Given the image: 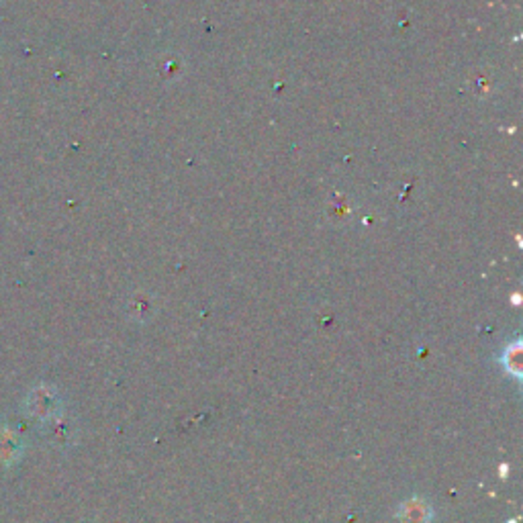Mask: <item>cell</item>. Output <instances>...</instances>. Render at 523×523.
<instances>
[{"instance_id": "1", "label": "cell", "mask_w": 523, "mask_h": 523, "mask_svg": "<svg viewBox=\"0 0 523 523\" xmlns=\"http://www.w3.org/2000/svg\"><path fill=\"white\" fill-rule=\"evenodd\" d=\"M58 394L53 389H48V387H39V389H35V391L29 394V401H27V405H29V411H31L33 415H37V417H51L55 411H58Z\"/></svg>"}, {"instance_id": "2", "label": "cell", "mask_w": 523, "mask_h": 523, "mask_svg": "<svg viewBox=\"0 0 523 523\" xmlns=\"http://www.w3.org/2000/svg\"><path fill=\"white\" fill-rule=\"evenodd\" d=\"M401 523H429L431 522V507L421 499H411L399 509Z\"/></svg>"}, {"instance_id": "4", "label": "cell", "mask_w": 523, "mask_h": 523, "mask_svg": "<svg viewBox=\"0 0 523 523\" xmlns=\"http://www.w3.org/2000/svg\"><path fill=\"white\" fill-rule=\"evenodd\" d=\"M505 364L507 370L513 372V374L519 378V345H513L511 350H507Z\"/></svg>"}, {"instance_id": "3", "label": "cell", "mask_w": 523, "mask_h": 523, "mask_svg": "<svg viewBox=\"0 0 523 523\" xmlns=\"http://www.w3.org/2000/svg\"><path fill=\"white\" fill-rule=\"evenodd\" d=\"M18 448H21V441L15 436V431L2 429L0 431V462L13 460V456L18 452Z\"/></svg>"}]
</instances>
